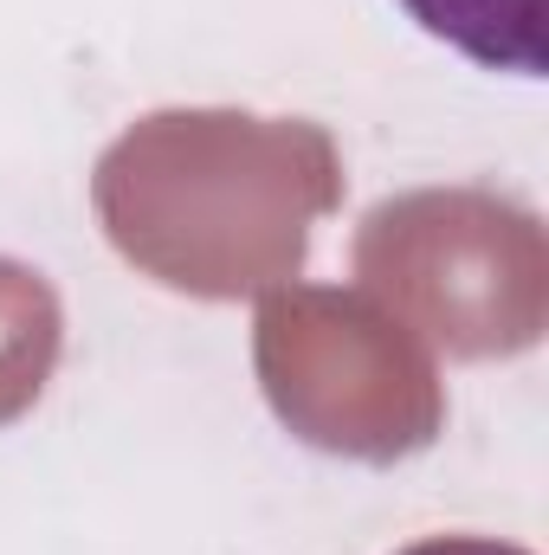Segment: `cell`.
Here are the masks:
<instances>
[{
	"mask_svg": "<svg viewBox=\"0 0 549 555\" xmlns=\"http://www.w3.org/2000/svg\"><path fill=\"white\" fill-rule=\"evenodd\" d=\"M253 362L272 414L336 459H408L446 426L433 349L375 297L343 284H278L253 323Z\"/></svg>",
	"mask_w": 549,
	"mask_h": 555,
	"instance_id": "obj_3",
	"label": "cell"
},
{
	"mask_svg": "<svg viewBox=\"0 0 549 555\" xmlns=\"http://www.w3.org/2000/svg\"><path fill=\"white\" fill-rule=\"evenodd\" d=\"M343 201V155L310 117L149 111L91 168L104 240L142 278L233 304L291 284Z\"/></svg>",
	"mask_w": 549,
	"mask_h": 555,
	"instance_id": "obj_1",
	"label": "cell"
},
{
	"mask_svg": "<svg viewBox=\"0 0 549 555\" xmlns=\"http://www.w3.org/2000/svg\"><path fill=\"white\" fill-rule=\"evenodd\" d=\"M395 555H531V550H518L505 537H465V530H452V537H420V543H408V550H395Z\"/></svg>",
	"mask_w": 549,
	"mask_h": 555,
	"instance_id": "obj_6",
	"label": "cell"
},
{
	"mask_svg": "<svg viewBox=\"0 0 549 555\" xmlns=\"http://www.w3.org/2000/svg\"><path fill=\"white\" fill-rule=\"evenodd\" d=\"M65 349V310L59 291L33 266L0 259V426L39 408L52 369Z\"/></svg>",
	"mask_w": 549,
	"mask_h": 555,
	"instance_id": "obj_4",
	"label": "cell"
},
{
	"mask_svg": "<svg viewBox=\"0 0 549 555\" xmlns=\"http://www.w3.org/2000/svg\"><path fill=\"white\" fill-rule=\"evenodd\" d=\"M356 278L426 349L459 362L524 356L549 323V240L524 201L420 188L362 214Z\"/></svg>",
	"mask_w": 549,
	"mask_h": 555,
	"instance_id": "obj_2",
	"label": "cell"
},
{
	"mask_svg": "<svg viewBox=\"0 0 549 555\" xmlns=\"http://www.w3.org/2000/svg\"><path fill=\"white\" fill-rule=\"evenodd\" d=\"M401 7L472 65L544 78V0H401Z\"/></svg>",
	"mask_w": 549,
	"mask_h": 555,
	"instance_id": "obj_5",
	"label": "cell"
}]
</instances>
